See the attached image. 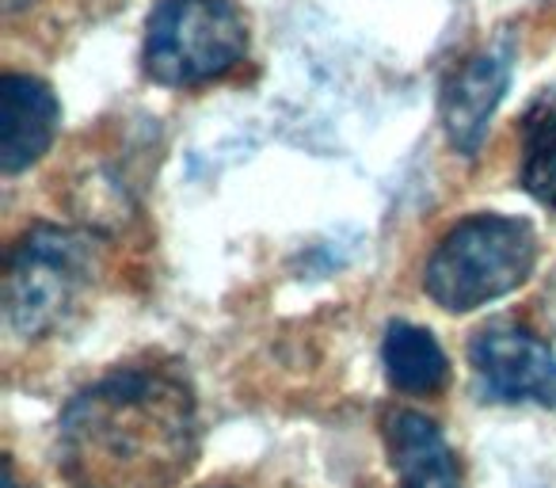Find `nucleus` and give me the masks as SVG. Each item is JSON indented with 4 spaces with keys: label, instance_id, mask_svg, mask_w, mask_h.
<instances>
[{
    "label": "nucleus",
    "instance_id": "1",
    "mask_svg": "<svg viewBox=\"0 0 556 488\" xmlns=\"http://www.w3.org/2000/svg\"><path fill=\"white\" fill-rule=\"evenodd\" d=\"M194 450V393L161 363L115 366L80 389L58 424V462L77 488H172Z\"/></svg>",
    "mask_w": 556,
    "mask_h": 488
},
{
    "label": "nucleus",
    "instance_id": "2",
    "mask_svg": "<svg viewBox=\"0 0 556 488\" xmlns=\"http://www.w3.org/2000/svg\"><path fill=\"white\" fill-rule=\"evenodd\" d=\"M103 275L100 240L85 229L35 225L12 245L4 267V321L20 340H47L85 313Z\"/></svg>",
    "mask_w": 556,
    "mask_h": 488
},
{
    "label": "nucleus",
    "instance_id": "3",
    "mask_svg": "<svg viewBox=\"0 0 556 488\" xmlns=\"http://www.w3.org/2000/svg\"><path fill=\"white\" fill-rule=\"evenodd\" d=\"M538 264V237L522 217L472 214L457 222L424 267V290L446 313H472L518 290Z\"/></svg>",
    "mask_w": 556,
    "mask_h": 488
},
{
    "label": "nucleus",
    "instance_id": "4",
    "mask_svg": "<svg viewBox=\"0 0 556 488\" xmlns=\"http://www.w3.org/2000/svg\"><path fill=\"white\" fill-rule=\"evenodd\" d=\"M244 54L248 27L232 0H156L141 62L156 85L194 88L232 73Z\"/></svg>",
    "mask_w": 556,
    "mask_h": 488
},
{
    "label": "nucleus",
    "instance_id": "5",
    "mask_svg": "<svg viewBox=\"0 0 556 488\" xmlns=\"http://www.w3.org/2000/svg\"><path fill=\"white\" fill-rule=\"evenodd\" d=\"M469 366L484 401L556 409V351L530 328L484 325L469 340Z\"/></svg>",
    "mask_w": 556,
    "mask_h": 488
},
{
    "label": "nucleus",
    "instance_id": "6",
    "mask_svg": "<svg viewBox=\"0 0 556 488\" xmlns=\"http://www.w3.org/2000/svg\"><path fill=\"white\" fill-rule=\"evenodd\" d=\"M62 108L47 80L9 73L0 80V168L4 176L31 168L54 146Z\"/></svg>",
    "mask_w": 556,
    "mask_h": 488
},
{
    "label": "nucleus",
    "instance_id": "7",
    "mask_svg": "<svg viewBox=\"0 0 556 488\" xmlns=\"http://www.w3.org/2000/svg\"><path fill=\"white\" fill-rule=\"evenodd\" d=\"M510 85V54L488 50L462 65L442 96V126H446L450 146L462 157H477L488 138L495 108L503 103Z\"/></svg>",
    "mask_w": 556,
    "mask_h": 488
},
{
    "label": "nucleus",
    "instance_id": "8",
    "mask_svg": "<svg viewBox=\"0 0 556 488\" xmlns=\"http://www.w3.org/2000/svg\"><path fill=\"white\" fill-rule=\"evenodd\" d=\"M389 465L401 488H462V465L442 427L416 409H389L381 416Z\"/></svg>",
    "mask_w": 556,
    "mask_h": 488
},
{
    "label": "nucleus",
    "instance_id": "9",
    "mask_svg": "<svg viewBox=\"0 0 556 488\" xmlns=\"http://www.w3.org/2000/svg\"><path fill=\"white\" fill-rule=\"evenodd\" d=\"M381 363H386L389 386L412 397L442 393L450 381V359L442 343L412 321H389L386 325Z\"/></svg>",
    "mask_w": 556,
    "mask_h": 488
},
{
    "label": "nucleus",
    "instance_id": "10",
    "mask_svg": "<svg viewBox=\"0 0 556 488\" xmlns=\"http://www.w3.org/2000/svg\"><path fill=\"white\" fill-rule=\"evenodd\" d=\"M522 187L556 210V88L538 92V100L522 115Z\"/></svg>",
    "mask_w": 556,
    "mask_h": 488
},
{
    "label": "nucleus",
    "instance_id": "11",
    "mask_svg": "<svg viewBox=\"0 0 556 488\" xmlns=\"http://www.w3.org/2000/svg\"><path fill=\"white\" fill-rule=\"evenodd\" d=\"M4 488H27L24 480H20L16 462H12V458H4Z\"/></svg>",
    "mask_w": 556,
    "mask_h": 488
},
{
    "label": "nucleus",
    "instance_id": "12",
    "mask_svg": "<svg viewBox=\"0 0 556 488\" xmlns=\"http://www.w3.org/2000/svg\"><path fill=\"white\" fill-rule=\"evenodd\" d=\"M20 4H27V0H9V9H20Z\"/></svg>",
    "mask_w": 556,
    "mask_h": 488
},
{
    "label": "nucleus",
    "instance_id": "13",
    "mask_svg": "<svg viewBox=\"0 0 556 488\" xmlns=\"http://www.w3.org/2000/svg\"><path fill=\"white\" fill-rule=\"evenodd\" d=\"M214 488H225V485H214Z\"/></svg>",
    "mask_w": 556,
    "mask_h": 488
}]
</instances>
